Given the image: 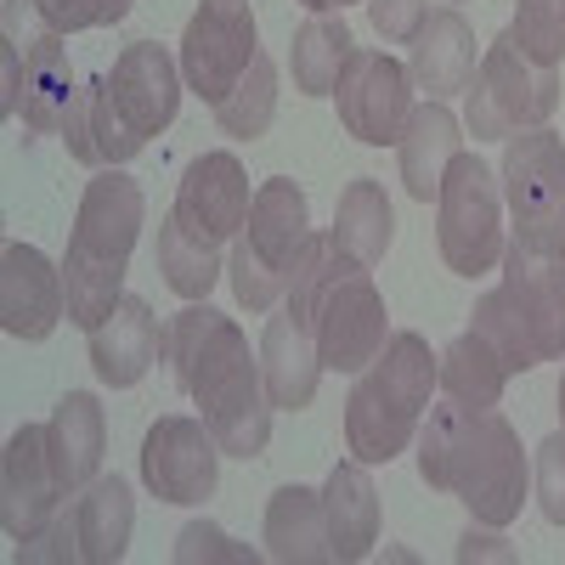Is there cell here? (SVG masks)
<instances>
[{
    "label": "cell",
    "mask_w": 565,
    "mask_h": 565,
    "mask_svg": "<svg viewBox=\"0 0 565 565\" xmlns=\"http://www.w3.org/2000/svg\"><path fill=\"white\" fill-rule=\"evenodd\" d=\"M63 481L52 463V441H45V424H23L7 441V463H0V526L12 543L40 537L57 521L63 509Z\"/></svg>",
    "instance_id": "16"
},
{
    "label": "cell",
    "mask_w": 565,
    "mask_h": 565,
    "mask_svg": "<svg viewBox=\"0 0 565 565\" xmlns=\"http://www.w3.org/2000/svg\"><path fill=\"white\" fill-rule=\"evenodd\" d=\"M469 108H463V125L476 141H509L514 130H532V125H548V114L559 108V68L554 63H537L514 29H503L487 57L469 79Z\"/></svg>",
    "instance_id": "8"
},
{
    "label": "cell",
    "mask_w": 565,
    "mask_h": 565,
    "mask_svg": "<svg viewBox=\"0 0 565 565\" xmlns=\"http://www.w3.org/2000/svg\"><path fill=\"white\" fill-rule=\"evenodd\" d=\"M159 271L181 300H210V289L221 282V244L199 238L175 210L159 221Z\"/></svg>",
    "instance_id": "29"
},
{
    "label": "cell",
    "mask_w": 565,
    "mask_h": 565,
    "mask_svg": "<svg viewBox=\"0 0 565 565\" xmlns=\"http://www.w3.org/2000/svg\"><path fill=\"white\" fill-rule=\"evenodd\" d=\"M436 385H441V356H430L424 334H413V328L391 334L385 351L362 367V380L345 402V447H351V458L391 463L396 452H407Z\"/></svg>",
    "instance_id": "6"
},
{
    "label": "cell",
    "mask_w": 565,
    "mask_h": 565,
    "mask_svg": "<svg viewBox=\"0 0 565 565\" xmlns=\"http://www.w3.org/2000/svg\"><path fill=\"white\" fill-rule=\"evenodd\" d=\"M249 175L238 164V153H204L186 164L181 175V193H175V215L199 232L210 244H232L249 221Z\"/></svg>",
    "instance_id": "18"
},
{
    "label": "cell",
    "mask_w": 565,
    "mask_h": 565,
    "mask_svg": "<svg viewBox=\"0 0 565 565\" xmlns=\"http://www.w3.org/2000/svg\"><path fill=\"white\" fill-rule=\"evenodd\" d=\"M164 356L175 385L199 402V418L215 430L226 458H260L271 441V396L260 356L249 351L244 328L215 306L193 300L164 328Z\"/></svg>",
    "instance_id": "1"
},
{
    "label": "cell",
    "mask_w": 565,
    "mask_h": 565,
    "mask_svg": "<svg viewBox=\"0 0 565 565\" xmlns=\"http://www.w3.org/2000/svg\"><path fill=\"white\" fill-rule=\"evenodd\" d=\"M289 289L311 300V334L328 373H362L385 351V295L373 289L367 266L345 260L328 232H311Z\"/></svg>",
    "instance_id": "5"
},
{
    "label": "cell",
    "mask_w": 565,
    "mask_h": 565,
    "mask_svg": "<svg viewBox=\"0 0 565 565\" xmlns=\"http://www.w3.org/2000/svg\"><path fill=\"white\" fill-rule=\"evenodd\" d=\"M503 289L521 306L537 356H565V232H514L503 244Z\"/></svg>",
    "instance_id": "12"
},
{
    "label": "cell",
    "mask_w": 565,
    "mask_h": 565,
    "mask_svg": "<svg viewBox=\"0 0 565 565\" xmlns=\"http://www.w3.org/2000/svg\"><path fill=\"white\" fill-rule=\"evenodd\" d=\"M452 7H458V0H452Z\"/></svg>",
    "instance_id": "42"
},
{
    "label": "cell",
    "mask_w": 565,
    "mask_h": 565,
    "mask_svg": "<svg viewBox=\"0 0 565 565\" xmlns=\"http://www.w3.org/2000/svg\"><path fill=\"white\" fill-rule=\"evenodd\" d=\"M469 328H476V334L503 356V367H509V373H532V367L543 362V356H537V340H532V328H526L521 306L509 300L503 282L476 300V311H469Z\"/></svg>",
    "instance_id": "31"
},
{
    "label": "cell",
    "mask_w": 565,
    "mask_h": 565,
    "mask_svg": "<svg viewBox=\"0 0 565 565\" xmlns=\"http://www.w3.org/2000/svg\"><path fill=\"white\" fill-rule=\"evenodd\" d=\"M7 18V40L23 52V130L29 136H63V119L74 108V63H68V45L63 34L34 12V0H7L0 7Z\"/></svg>",
    "instance_id": "10"
},
{
    "label": "cell",
    "mask_w": 565,
    "mask_h": 565,
    "mask_svg": "<svg viewBox=\"0 0 565 565\" xmlns=\"http://www.w3.org/2000/svg\"><path fill=\"white\" fill-rule=\"evenodd\" d=\"M503 385H509V367H503V356L476 334V328H469V334H458V340L441 351V391H447L452 402H463V407H498Z\"/></svg>",
    "instance_id": "30"
},
{
    "label": "cell",
    "mask_w": 565,
    "mask_h": 565,
    "mask_svg": "<svg viewBox=\"0 0 565 565\" xmlns=\"http://www.w3.org/2000/svg\"><path fill=\"white\" fill-rule=\"evenodd\" d=\"M367 18L391 45H407L418 34V23L430 18V7H424V0H367Z\"/></svg>",
    "instance_id": "37"
},
{
    "label": "cell",
    "mask_w": 565,
    "mask_h": 565,
    "mask_svg": "<svg viewBox=\"0 0 565 565\" xmlns=\"http://www.w3.org/2000/svg\"><path fill=\"white\" fill-rule=\"evenodd\" d=\"M34 12L52 23L57 34H79V29H108L130 12V0H34Z\"/></svg>",
    "instance_id": "34"
},
{
    "label": "cell",
    "mask_w": 565,
    "mask_h": 565,
    "mask_svg": "<svg viewBox=\"0 0 565 565\" xmlns=\"http://www.w3.org/2000/svg\"><path fill=\"white\" fill-rule=\"evenodd\" d=\"M175 108H181L175 57L153 40H136L114 57V68L103 79L74 90V108L63 119L68 159L90 164V170L130 164L159 130H170Z\"/></svg>",
    "instance_id": "2"
},
{
    "label": "cell",
    "mask_w": 565,
    "mask_h": 565,
    "mask_svg": "<svg viewBox=\"0 0 565 565\" xmlns=\"http://www.w3.org/2000/svg\"><path fill=\"white\" fill-rule=\"evenodd\" d=\"M458 141H463V136H458V114H452L447 103H424V108H413L407 136L396 141V148H402V186H407V199L430 204V199L441 193L447 164L463 153Z\"/></svg>",
    "instance_id": "25"
},
{
    "label": "cell",
    "mask_w": 565,
    "mask_h": 565,
    "mask_svg": "<svg viewBox=\"0 0 565 565\" xmlns=\"http://www.w3.org/2000/svg\"><path fill=\"white\" fill-rule=\"evenodd\" d=\"M436 238H441V260L458 277H481L503 260V193H498V175L476 153H458L441 175Z\"/></svg>",
    "instance_id": "9"
},
{
    "label": "cell",
    "mask_w": 565,
    "mask_h": 565,
    "mask_svg": "<svg viewBox=\"0 0 565 565\" xmlns=\"http://www.w3.org/2000/svg\"><path fill=\"white\" fill-rule=\"evenodd\" d=\"M271 114H277V68H271V57L260 52V57L249 63V74L232 85V97L215 103V119H221L226 136L255 141V136H266Z\"/></svg>",
    "instance_id": "32"
},
{
    "label": "cell",
    "mask_w": 565,
    "mask_h": 565,
    "mask_svg": "<svg viewBox=\"0 0 565 565\" xmlns=\"http://www.w3.org/2000/svg\"><path fill=\"white\" fill-rule=\"evenodd\" d=\"M175 559L181 565H199V559H260V548H249V543H232L221 526H210V521H193V526H186L181 537H175Z\"/></svg>",
    "instance_id": "35"
},
{
    "label": "cell",
    "mask_w": 565,
    "mask_h": 565,
    "mask_svg": "<svg viewBox=\"0 0 565 565\" xmlns=\"http://www.w3.org/2000/svg\"><path fill=\"white\" fill-rule=\"evenodd\" d=\"M260 373H266L271 407H282V413L311 407L317 380H322L328 367H322V356H317L311 322H306L295 306H277V311L266 317V334H260Z\"/></svg>",
    "instance_id": "20"
},
{
    "label": "cell",
    "mask_w": 565,
    "mask_h": 565,
    "mask_svg": "<svg viewBox=\"0 0 565 565\" xmlns=\"http://www.w3.org/2000/svg\"><path fill=\"white\" fill-rule=\"evenodd\" d=\"M45 441H52V463H57V481L74 498L79 487H90L103 476V452H108V418L103 402L90 391H68L52 418H45Z\"/></svg>",
    "instance_id": "22"
},
{
    "label": "cell",
    "mask_w": 565,
    "mask_h": 565,
    "mask_svg": "<svg viewBox=\"0 0 565 565\" xmlns=\"http://www.w3.org/2000/svg\"><path fill=\"white\" fill-rule=\"evenodd\" d=\"M322 509H328V543H334V559L340 565L367 559V548L380 543V487H373L362 458L334 463V476H328V487H322Z\"/></svg>",
    "instance_id": "23"
},
{
    "label": "cell",
    "mask_w": 565,
    "mask_h": 565,
    "mask_svg": "<svg viewBox=\"0 0 565 565\" xmlns=\"http://www.w3.org/2000/svg\"><path fill=\"white\" fill-rule=\"evenodd\" d=\"M458 559H514V548H503V537H487V532H463Z\"/></svg>",
    "instance_id": "39"
},
{
    "label": "cell",
    "mask_w": 565,
    "mask_h": 565,
    "mask_svg": "<svg viewBox=\"0 0 565 565\" xmlns=\"http://www.w3.org/2000/svg\"><path fill=\"white\" fill-rule=\"evenodd\" d=\"M159 351H164V328L141 295H125L97 328H90V367H97V380L114 385V391H130V385L148 380Z\"/></svg>",
    "instance_id": "19"
},
{
    "label": "cell",
    "mask_w": 565,
    "mask_h": 565,
    "mask_svg": "<svg viewBox=\"0 0 565 565\" xmlns=\"http://www.w3.org/2000/svg\"><path fill=\"white\" fill-rule=\"evenodd\" d=\"M334 103L345 136H356L362 148H391L407 136L413 119V74L385 52H351L334 85Z\"/></svg>",
    "instance_id": "13"
},
{
    "label": "cell",
    "mask_w": 565,
    "mask_h": 565,
    "mask_svg": "<svg viewBox=\"0 0 565 565\" xmlns=\"http://www.w3.org/2000/svg\"><path fill=\"white\" fill-rule=\"evenodd\" d=\"M537 509L548 526H565V430L537 447Z\"/></svg>",
    "instance_id": "36"
},
{
    "label": "cell",
    "mask_w": 565,
    "mask_h": 565,
    "mask_svg": "<svg viewBox=\"0 0 565 565\" xmlns=\"http://www.w3.org/2000/svg\"><path fill=\"white\" fill-rule=\"evenodd\" d=\"M311 238V204L289 175L260 181V193L249 204L244 232L232 238V295H238L244 311H277V300L289 295L295 260Z\"/></svg>",
    "instance_id": "7"
},
{
    "label": "cell",
    "mask_w": 565,
    "mask_h": 565,
    "mask_svg": "<svg viewBox=\"0 0 565 565\" xmlns=\"http://www.w3.org/2000/svg\"><path fill=\"white\" fill-rule=\"evenodd\" d=\"M23 103V52L7 40L0 45V114H18Z\"/></svg>",
    "instance_id": "38"
},
{
    "label": "cell",
    "mask_w": 565,
    "mask_h": 565,
    "mask_svg": "<svg viewBox=\"0 0 565 565\" xmlns=\"http://www.w3.org/2000/svg\"><path fill=\"white\" fill-rule=\"evenodd\" d=\"M68 521H74L79 565H119L130 548V526H136V498L119 476H97L90 487L74 492Z\"/></svg>",
    "instance_id": "24"
},
{
    "label": "cell",
    "mask_w": 565,
    "mask_h": 565,
    "mask_svg": "<svg viewBox=\"0 0 565 565\" xmlns=\"http://www.w3.org/2000/svg\"><path fill=\"white\" fill-rule=\"evenodd\" d=\"M407 45H413L407 74L418 90H430V103H447L458 90H469V79H476V29L463 23L458 7H436Z\"/></svg>",
    "instance_id": "21"
},
{
    "label": "cell",
    "mask_w": 565,
    "mask_h": 565,
    "mask_svg": "<svg viewBox=\"0 0 565 565\" xmlns=\"http://www.w3.org/2000/svg\"><path fill=\"white\" fill-rule=\"evenodd\" d=\"M503 199L514 210V232H565V148L548 125L503 141Z\"/></svg>",
    "instance_id": "15"
},
{
    "label": "cell",
    "mask_w": 565,
    "mask_h": 565,
    "mask_svg": "<svg viewBox=\"0 0 565 565\" xmlns=\"http://www.w3.org/2000/svg\"><path fill=\"white\" fill-rule=\"evenodd\" d=\"M255 57H260V34H255L249 0H204L181 34V74L210 108L232 97V85L249 74Z\"/></svg>",
    "instance_id": "11"
},
{
    "label": "cell",
    "mask_w": 565,
    "mask_h": 565,
    "mask_svg": "<svg viewBox=\"0 0 565 565\" xmlns=\"http://www.w3.org/2000/svg\"><path fill=\"white\" fill-rule=\"evenodd\" d=\"M63 317H68L63 266H52L34 244L0 249V328L12 340H52Z\"/></svg>",
    "instance_id": "17"
},
{
    "label": "cell",
    "mask_w": 565,
    "mask_h": 565,
    "mask_svg": "<svg viewBox=\"0 0 565 565\" xmlns=\"http://www.w3.org/2000/svg\"><path fill=\"white\" fill-rule=\"evenodd\" d=\"M221 441L204 418H159L141 436V481L159 503H204L221 487Z\"/></svg>",
    "instance_id": "14"
},
{
    "label": "cell",
    "mask_w": 565,
    "mask_h": 565,
    "mask_svg": "<svg viewBox=\"0 0 565 565\" xmlns=\"http://www.w3.org/2000/svg\"><path fill=\"white\" fill-rule=\"evenodd\" d=\"M306 12H345V7H356V0H300Z\"/></svg>",
    "instance_id": "40"
},
{
    "label": "cell",
    "mask_w": 565,
    "mask_h": 565,
    "mask_svg": "<svg viewBox=\"0 0 565 565\" xmlns=\"http://www.w3.org/2000/svg\"><path fill=\"white\" fill-rule=\"evenodd\" d=\"M351 52H356V40H351L345 18H334V12H311V18L295 29V52H289L295 90H300V97H334L340 68H345Z\"/></svg>",
    "instance_id": "28"
},
{
    "label": "cell",
    "mask_w": 565,
    "mask_h": 565,
    "mask_svg": "<svg viewBox=\"0 0 565 565\" xmlns=\"http://www.w3.org/2000/svg\"><path fill=\"white\" fill-rule=\"evenodd\" d=\"M328 238H334V249H340L345 260H356V266H380V260H385V249H391V238H396V215H391L385 186L373 181V175L345 181Z\"/></svg>",
    "instance_id": "27"
},
{
    "label": "cell",
    "mask_w": 565,
    "mask_h": 565,
    "mask_svg": "<svg viewBox=\"0 0 565 565\" xmlns=\"http://www.w3.org/2000/svg\"><path fill=\"white\" fill-rule=\"evenodd\" d=\"M559 418H565V380H559Z\"/></svg>",
    "instance_id": "41"
},
{
    "label": "cell",
    "mask_w": 565,
    "mask_h": 565,
    "mask_svg": "<svg viewBox=\"0 0 565 565\" xmlns=\"http://www.w3.org/2000/svg\"><path fill=\"white\" fill-rule=\"evenodd\" d=\"M266 554L282 559V565H328L334 559L322 492H311V487L271 492V503H266Z\"/></svg>",
    "instance_id": "26"
},
{
    "label": "cell",
    "mask_w": 565,
    "mask_h": 565,
    "mask_svg": "<svg viewBox=\"0 0 565 565\" xmlns=\"http://www.w3.org/2000/svg\"><path fill=\"white\" fill-rule=\"evenodd\" d=\"M141 181L125 175L119 164L97 170V181L85 186L74 232H68V255H63V289H68V322L74 328H97L125 295V271H130V249L141 238Z\"/></svg>",
    "instance_id": "4"
},
{
    "label": "cell",
    "mask_w": 565,
    "mask_h": 565,
    "mask_svg": "<svg viewBox=\"0 0 565 565\" xmlns=\"http://www.w3.org/2000/svg\"><path fill=\"white\" fill-rule=\"evenodd\" d=\"M509 29L537 63H565V0H514Z\"/></svg>",
    "instance_id": "33"
},
{
    "label": "cell",
    "mask_w": 565,
    "mask_h": 565,
    "mask_svg": "<svg viewBox=\"0 0 565 565\" xmlns=\"http://www.w3.org/2000/svg\"><path fill=\"white\" fill-rule=\"evenodd\" d=\"M418 476L481 526H509L526 503V452L498 407H436L430 424H418Z\"/></svg>",
    "instance_id": "3"
}]
</instances>
